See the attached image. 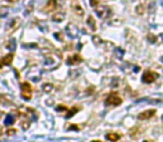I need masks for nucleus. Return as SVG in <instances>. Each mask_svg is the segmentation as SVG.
Segmentation results:
<instances>
[{"instance_id": "39448f33", "label": "nucleus", "mask_w": 163, "mask_h": 142, "mask_svg": "<svg viewBox=\"0 0 163 142\" xmlns=\"http://www.w3.org/2000/svg\"><path fill=\"white\" fill-rule=\"evenodd\" d=\"M66 32H67V35H68L69 37H72V38H76V37L78 36L79 30L75 25L69 23V25H67V27H66Z\"/></svg>"}, {"instance_id": "5701e85b", "label": "nucleus", "mask_w": 163, "mask_h": 142, "mask_svg": "<svg viewBox=\"0 0 163 142\" xmlns=\"http://www.w3.org/2000/svg\"><path fill=\"white\" fill-rule=\"evenodd\" d=\"M54 37H55L57 40H59V41H63V37H60V33L59 32H56L55 35H54Z\"/></svg>"}, {"instance_id": "f257e3e1", "label": "nucleus", "mask_w": 163, "mask_h": 142, "mask_svg": "<svg viewBox=\"0 0 163 142\" xmlns=\"http://www.w3.org/2000/svg\"><path fill=\"white\" fill-rule=\"evenodd\" d=\"M20 89H21V97H23V99L29 101L31 99V96H33L31 86L28 82H23V83L20 84Z\"/></svg>"}, {"instance_id": "20e7f679", "label": "nucleus", "mask_w": 163, "mask_h": 142, "mask_svg": "<svg viewBox=\"0 0 163 142\" xmlns=\"http://www.w3.org/2000/svg\"><path fill=\"white\" fill-rule=\"evenodd\" d=\"M95 12L97 15L101 19H105V18H108L111 16V9L106 6H96L95 7Z\"/></svg>"}, {"instance_id": "2eb2a0df", "label": "nucleus", "mask_w": 163, "mask_h": 142, "mask_svg": "<svg viewBox=\"0 0 163 142\" xmlns=\"http://www.w3.org/2000/svg\"><path fill=\"white\" fill-rule=\"evenodd\" d=\"M9 13V8L7 7H0V18H5Z\"/></svg>"}, {"instance_id": "c85d7f7f", "label": "nucleus", "mask_w": 163, "mask_h": 142, "mask_svg": "<svg viewBox=\"0 0 163 142\" xmlns=\"http://www.w3.org/2000/svg\"><path fill=\"white\" fill-rule=\"evenodd\" d=\"M92 142H101V141H100V140H97V141H96V140H95V141H92Z\"/></svg>"}, {"instance_id": "412c9836", "label": "nucleus", "mask_w": 163, "mask_h": 142, "mask_svg": "<svg viewBox=\"0 0 163 142\" xmlns=\"http://www.w3.org/2000/svg\"><path fill=\"white\" fill-rule=\"evenodd\" d=\"M147 40H149L150 42H152V43H154V42L157 41V37L153 35H149L147 36Z\"/></svg>"}, {"instance_id": "f03ea898", "label": "nucleus", "mask_w": 163, "mask_h": 142, "mask_svg": "<svg viewBox=\"0 0 163 142\" xmlns=\"http://www.w3.org/2000/svg\"><path fill=\"white\" fill-rule=\"evenodd\" d=\"M123 100H122V98L118 96V93H115V92H112V93L108 94V97L106 98V100H105V104L106 106H120L122 104Z\"/></svg>"}, {"instance_id": "b1692460", "label": "nucleus", "mask_w": 163, "mask_h": 142, "mask_svg": "<svg viewBox=\"0 0 163 142\" xmlns=\"http://www.w3.org/2000/svg\"><path fill=\"white\" fill-rule=\"evenodd\" d=\"M15 132H16V130H15V129H10V130H8V131H7V134H9V136H13Z\"/></svg>"}, {"instance_id": "423d86ee", "label": "nucleus", "mask_w": 163, "mask_h": 142, "mask_svg": "<svg viewBox=\"0 0 163 142\" xmlns=\"http://www.w3.org/2000/svg\"><path fill=\"white\" fill-rule=\"evenodd\" d=\"M155 109H149L147 111H143V112H141L139 116H137V119L139 120H147V119H150L155 114Z\"/></svg>"}, {"instance_id": "c756f323", "label": "nucleus", "mask_w": 163, "mask_h": 142, "mask_svg": "<svg viewBox=\"0 0 163 142\" xmlns=\"http://www.w3.org/2000/svg\"><path fill=\"white\" fill-rule=\"evenodd\" d=\"M161 61L163 62V56H162V57H161Z\"/></svg>"}, {"instance_id": "0eeeda50", "label": "nucleus", "mask_w": 163, "mask_h": 142, "mask_svg": "<svg viewBox=\"0 0 163 142\" xmlns=\"http://www.w3.org/2000/svg\"><path fill=\"white\" fill-rule=\"evenodd\" d=\"M83 61V59H82V57L78 55V53H75V55L71 56V57H68V59H67V63L68 65H78V63H81V62Z\"/></svg>"}, {"instance_id": "7c9ffc66", "label": "nucleus", "mask_w": 163, "mask_h": 142, "mask_svg": "<svg viewBox=\"0 0 163 142\" xmlns=\"http://www.w3.org/2000/svg\"><path fill=\"white\" fill-rule=\"evenodd\" d=\"M162 120H163V116H162Z\"/></svg>"}, {"instance_id": "6e6552de", "label": "nucleus", "mask_w": 163, "mask_h": 142, "mask_svg": "<svg viewBox=\"0 0 163 142\" xmlns=\"http://www.w3.org/2000/svg\"><path fill=\"white\" fill-rule=\"evenodd\" d=\"M57 8V2L56 0H48V2L45 7V11L46 12H50V11H54V10Z\"/></svg>"}, {"instance_id": "4468645a", "label": "nucleus", "mask_w": 163, "mask_h": 142, "mask_svg": "<svg viewBox=\"0 0 163 142\" xmlns=\"http://www.w3.org/2000/svg\"><path fill=\"white\" fill-rule=\"evenodd\" d=\"M79 110H81V108H79V106H73L72 109H71V110L68 111V113L66 114V119H69V118L74 117V114L78 112Z\"/></svg>"}, {"instance_id": "ddd939ff", "label": "nucleus", "mask_w": 163, "mask_h": 142, "mask_svg": "<svg viewBox=\"0 0 163 142\" xmlns=\"http://www.w3.org/2000/svg\"><path fill=\"white\" fill-rule=\"evenodd\" d=\"M15 121H16V118H15V116H13V114H8V116L6 117V119H5V124L6 126H11V124H13L15 123Z\"/></svg>"}, {"instance_id": "6ab92c4d", "label": "nucleus", "mask_w": 163, "mask_h": 142, "mask_svg": "<svg viewBox=\"0 0 163 142\" xmlns=\"http://www.w3.org/2000/svg\"><path fill=\"white\" fill-rule=\"evenodd\" d=\"M93 42H94L95 45H100L102 42V39L98 36H93Z\"/></svg>"}, {"instance_id": "4be33fe9", "label": "nucleus", "mask_w": 163, "mask_h": 142, "mask_svg": "<svg viewBox=\"0 0 163 142\" xmlns=\"http://www.w3.org/2000/svg\"><path fill=\"white\" fill-rule=\"evenodd\" d=\"M136 12L139 13V15H142V13L144 12L143 6H137V7H136Z\"/></svg>"}, {"instance_id": "a878e982", "label": "nucleus", "mask_w": 163, "mask_h": 142, "mask_svg": "<svg viewBox=\"0 0 163 142\" xmlns=\"http://www.w3.org/2000/svg\"><path fill=\"white\" fill-rule=\"evenodd\" d=\"M69 130H78V128L76 126H71L69 127Z\"/></svg>"}, {"instance_id": "9d476101", "label": "nucleus", "mask_w": 163, "mask_h": 142, "mask_svg": "<svg viewBox=\"0 0 163 142\" xmlns=\"http://www.w3.org/2000/svg\"><path fill=\"white\" fill-rule=\"evenodd\" d=\"M86 23H87V26L91 28L92 31H95V30H96V22H95V19L92 16L88 17V19H87V21H86Z\"/></svg>"}, {"instance_id": "bb28decb", "label": "nucleus", "mask_w": 163, "mask_h": 142, "mask_svg": "<svg viewBox=\"0 0 163 142\" xmlns=\"http://www.w3.org/2000/svg\"><path fill=\"white\" fill-rule=\"evenodd\" d=\"M6 1H8V2H16L18 0H6Z\"/></svg>"}, {"instance_id": "f3484780", "label": "nucleus", "mask_w": 163, "mask_h": 142, "mask_svg": "<svg viewBox=\"0 0 163 142\" xmlns=\"http://www.w3.org/2000/svg\"><path fill=\"white\" fill-rule=\"evenodd\" d=\"M52 89H53V84H50V83H45V84H42V90L45 91V92H50L52 91Z\"/></svg>"}, {"instance_id": "f8f14e48", "label": "nucleus", "mask_w": 163, "mask_h": 142, "mask_svg": "<svg viewBox=\"0 0 163 142\" xmlns=\"http://www.w3.org/2000/svg\"><path fill=\"white\" fill-rule=\"evenodd\" d=\"M64 17H65V13L64 12H58V13H55V15H53V21H55V22H60L64 20Z\"/></svg>"}, {"instance_id": "1a4fd4ad", "label": "nucleus", "mask_w": 163, "mask_h": 142, "mask_svg": "<svg viewBox=\"0 0 163 142\" xmlns=\"http://www.w3.org/2000/svg\"><path fill=\"white\" fill-rule=\"evenodd\" d=\"M13 60V53H9V55L5 56L2 59H1V63L2 66H10L11 65V62Z\"/></svg>"}, {"instance_id": "7ed1b4c3", "label": "nucleus", "mask_w": 163, "mask_h": 142, "mask_svg": "<svg viewBox=\"0 0 163 142\" xmlns=\"http://www.w3.org/2000/svg\"><path fill=\"white\" fill-rule=\"evenodd\" d=\"M158 78H159V73L154 72V71L147 70L144 71L143 76H142V81L144 83H152V82L157 80Z\"/></svg>"}, {"instance_id": "9b49d317", "label": "nucleus", "mask_w": 163, "mask_h": 142, "mask_svg": "<svg viewBox=\"0 0 163 142\" xmlns=\"http://www.w3.org/2000/svg\"><path fill=\"white\" fill-rule=\"evenodd\" d=\"M120 138H121V136H120L118 133H107V134H106V139L110 140V141H112V142L118 141Z\"/></svg>"}, {"instance_id": "393cba45", "label": "nucleus", "mask_w": 163, "mask_h": 142, "mask_svg": "<svg viewBox=\"0 0 163 142\" xmlns=\"http://www.w3.org/2000/svg\"><path fill=\"white\" fill-rule=\"evenodd\" d=\"M91 5L93 7H96L98 6V2H97V0H91Z\"/></svg>"}, {"instance_id": "cd10ccee", "label": "nucleus", "mask_w": 163, "mask_h": 142, "mask_svg": "<svg viewBox=\"0 0 163 142\" xmlns=\"http://www.w3.org/2000/svg\"><path fill=\"white\" fill-rule=\"evenodd\" d=\"M143 142H152V141H150V140H145V141H143Z\"/></svg>"}, {"instance_id": "a211bd4d", "label": "nucleus", "mask_w": 163, "mask_h": 142, "mask_svg": "<svg viewBox=\"0 0 163 142\" xmlns=\"http://www.w3.org/2000/svg\"><path fill=\"white\" fill-rule=\"evenodd\" d=\"M74 8H75V11L77 15H81V16H83L84 15V10H83V8H82L81 6H78V5H75L74 6Z\"/></svg>"}, {"instance_id": "dca6fc26", "label": "nucleus", "mask_w": 163, "mask_h": 142, "mask_svg": "<svg viewBox=\"0 0 163 142\" xmlns=\"http://www.w3.org/2000/svg\"><path fill=\"white\" fill-rule=\"evenodd\" d=\"M7 49H8V50H10V51H13V50L16 49V41H15L13 39L8 42V45H7Z\"/></svg>"}, {"instance_id": "aec40b11", "label": "nucleus", "mask_w": 163, "mask_h": 142, "mask_svg": "<svg viewBox=\"0 0 163 142\" xmlns=\"http://www.w3.org/2000/svg\"><path fill=\"white\" fill-rule=\"evenodd\" d=\"M67 110V106H63V104H59V106H56V111H58V112H60V111H66Z\"/></svg>"}]
</instances>
